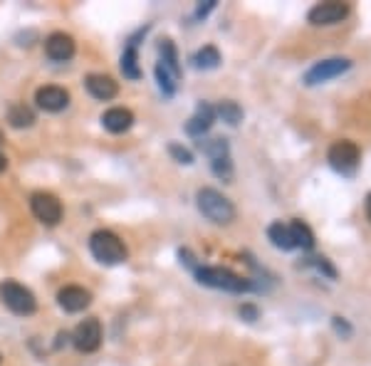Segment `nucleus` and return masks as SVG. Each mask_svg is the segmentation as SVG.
I'll use <instances>...</instances> for the list:
<instances>
[{"label": "nucleus", "instance_id": "obj_1", "mask_svg": "<svg viewBox=\"0 0 371 366\" xmlns=\"http://www.w3.org/2000/svg\"><path fill=\"white\" fill-rule=\"evenodd\" d=\"M196 206L203 213V218H208L216 225H228L235 220V206L228 196H223L216 188H201L196 193Z\"/></svg>", "mask_w": 371, "mask_h": 366}, {"label": "nucleus", "instance_id": "obj_2", "mask_svg": "<svg viewBox=\"0 0 371 366\" xmlns=\"http://www.w3.org/2000/svg\"><path fill=\"white\" fill-rule=\"evenodd\" d=\"M193 272H196V280L201 285H206V287H213V290H223V292H250L255 285L250 282L247 277H240V274H235L233 270H228V267H201L196 265L193 267Z\"/></svg>", "mask_w": 371, "mask_h": 366}, {"label": "nucleus", "instance_id": "obj_3", "mask_svg": "<svg viewBox=\"0 0 371 366\" xmlns=\"http://www.w3.org/2000/svg\"><path fill=\"white\" fill-rule=\"evenodd\" d=\"M89 252L94 255V260H99L102 265H119L129 257L127 245L122 243L119 235H114L112 230H94L89 235Z\"/></svg>", "mask_w": 371, "mask_h": 366}, {"label": "nucleus", "instance_id": "obj_4", "mask_svg": "<svg viewBox=\"0 0 371 366\" xmlns=\"http://www.w3.org/2000/svg\"><path fill=\"white\" fill-rule=\"evenodd\" d=\"M159 50H161V60L156 64V82H159V89L164 92V97H174L181 77L179 52H176V45L171 40L161 42Z\"/></svg>", "mask_w": 371, "mask_h": 366}, {"label": "nucleus", "instance_id": "obj_5", "mask_svg": "<svg viewBox=\"0 0 371 366\" xmlns=\"http://www.w3.org/2000/svg\"><path fill=\"white\" fill-rule=\"evenodd\" d=\"M0 302L8 307L13 315L30 317L37 310V300L25 285L15 282V280H5L0 282Z\"/></svg>", "mask_w": 371, "mask_h": 366}, {"label": "nucleus", "instance_id": "obj_6", "mask_svg": "<svg viewBox=\"0 0 371 366\" xmlns=\"http://www.w3.org/2000/svg\"><path fill=\"white\" fill-rule=\"evenodd\" d=\"M327 161H330V166L337 171V174L352 176L354 171L359 169L362 149H359L354 142H349V139H340V142H335L330 147V152H327Z\"/></svg>", "mask_w": 371, "mask_h": 366}, {"label": "nucleus", "instance_id": "obj_7", "mask_svg": "<svg viewBox=\"0 0 371 366\" xmlns=\"http://www.w3.org/2000/svg\"><path fill=\"white\" fill-rule=\"evenodd\" d=\"M201 149L211 159L213 174L225 183L233 181V159H230L228 139H208V142H201Z\"/></svg>", "mask_w": 371, "mask_h": 366}, {"label": "nucleus", "instance_id": "obj_8", "mask_svg": "<svg viewBox=\"0 0 371 366\" xmlns=\"http://www.w3.org/2000/svg\"><path fill=\"white\" fill-rule=\"evenodd\" d=\"M349 69H352V60H347V57H330V60L315 62L305 72V84L307 87H317V84H325L335 77H342Z\"/></svg>", "mask_w": 371, "mask_h": 366}, {"label": "nucleus", "instance_id": "obj_9", "mask_svg": "<svg viewBox=\"0 0 371 366\" xmlns=\"http://www.w3.org/2000/svg\"><path fill=\"white\" fill-rule=\"evenodd\" d=\"M30 211L35 215L40 223L45 225H57L62 220V203L57 196L52 193H45V191H37L30 196Z\"/></svg>", "mask_w": 371, "mask_h": 366}, {"label": "nucleus", "instance_id": "obj_10", "mask_svg": "<svg viewBox=\"0 0 371 366\" xmlns=\"http://www.w3.org/2000/svg\"><path fill=\"white\" fill-rule=\"evenodd\" d=\"M349 13H352L349 3H342V0H327V3H317L315 8L310 10L307 20L312 25H317V28H322V25L342 23Z\"/></svg>", "mask_w": 371, "mask_h": 366}, {"label": "nucleus", "instance_id": "obj_11", "mask_svg": "<svg viewBox=\"0 0 371 366\" xmlns=\"http://www.w3.org/2000/svg\"><path fill=\"white\" fill-rule=\"evenodd\" d=\"M72 344L84 354H92L102 347V325L97 317H89V320L79 322L77 330L72 335Z\"/></svg>", "mask_w": 371, "mask_h": 366}, {"label": "nucleus", "instance_id": "obj_12", "mask_svg": "<svg viewBox=\"0 0 371 366\" xmlns=\"http://www.w3.org/2000/svg\"><path fill=\"white\" fill-rule=\"evenodd\" d=\"M57 305H60L64 312H69V315H77V312L87 310V307L92 305V295L84 287L67 285V287H62L60 292H57Z\"/></svg>", "mask_w": 371, "mask_h": 366}, {"label": "nucleus", "instance_id": "obj_13", "mask_svg": "<svg viewBox=\"0 0 371 366\" xmlns=\"http://www.w3.org/2000/svg\"><path fill=\"white\" fill-rule=\"evenodd\" d=\"M45 55L52 62H69L74 57V40L67 32H52L45 40Z\"/></svg>", "mask_w": 371, "mask_h": 366}, {"label": "nucleus", "instance_id": "obj_14", "mask_svg": "<svg viewBox=\"0 0 371 366\" xmlns=\"http://www.w3.org/2000/svg\"><path fill=\"white\" fill-rule=\"evenodd\" d=\"M35 102H37V107H40V109L57 114V112H62L64 107L69 104V92L62 89V87H57V84H47V87L37 89Z\"/></svg>", "mask_w": 371, "mask_h": 366}, {"label": "nucleus", "instance_id": "obj_15", "mask_svg": "<svg viewBox=\"0 0 371 366\" xmlns=\"http://www.w3.org/2000/svg\"><path fill=\"white\" fill-rule=\"evenodd\" d=\"M213 122H216V107H211L208 102H201L193 112V117L186 122V134L191 137H203L211 132Z\"/></svg>", "mask_w": 371, "mask_h": 366}, {"label": "nucleus", "instance_id": "obj_16", "mask_svg": "<svg viewBox=\"0 0 371 366\" xmlns=\"http://www.w3.org/2000/svg\"><path fill=\"white\" fill-rule=\"evenodd\" d=\"M84 87H87L89 94L99 102H109L119 94V84H117L112 77H107V74H87Z\"/></svg>", "mask_w": 371, "mask_h": 366}, {"label": "nucleus", "instance_id": "obj_17", "mask_svg": "<svg viewBox=\"0 0 371 366\" xmlns=\"http://www.w3.org/2000/svg\"><path fill=\"white\" fill-rule=\"evenodd\" d=\"M102 124H104L107 132L124 134L132 129L134 114H132V109H127V107H112V109H107L104 114H102Z\"/></svg>", "mask_w": 371, "mask_h": 366}, {"label": "nucleus", "instance_id": "obj_18", "mask_svg": "<svg viewBox=\"0 0 371 366\" xmlns=\"http://www.w3.org/2000/svg\"><path fill=\"white\" fill-rule=\"evenodd\" d=\"M290 228V238H292V245L300 247V250H312L315 247V233L305 220H292L287 225Z\"/></svg>", "mask_w": 371, "mask_h": 366}, {"label": "nucleus", "instance_id": "obj_19", "mask_svg": "<svg viewBox=\"0 0 371 366\" xmlns=\"http://www.w3.org/2000/svg\"><path fill=\"white\" fill-rule=\"evenodd\" d=\"M122 72H124V77H129V79H139V77H142V67H139V55H137V42H134V40H129V45L124 47Z\"/></svg>", "mask_w": 371, "mask_h": 366}, {"label": "nucleus", "instance_id": "obj_20", "mask_svg": "<svg viewBox=\"0 0 371 366\" xmlns=\"http://www.w3.org/2000/svg\"><path fill=\"white\" fill-rule=\"evenodd\" d=\"M8 122L15 129H30L35 124V112L25 104H13L8 109Z\"/></svg>", "mask_w": 371, "mask_h": 366}, {"label": "nucleus", "instance_id": "obj_21", "mask_svg": "<svg viewBox=\"0 0 371 366\" xmlns=\"http://www.w3.org/2000/svg\"><path fill=\"white\" fill-rule=\"evenodd\" d=\"M267 238H270V243L277 247V250H295L292 245V238H290V228L282 223H272L270 228H267Z\"/></svg>", "mask_w": 371, "mask_h": 366}, {"label": "nucleus", "instance_id": "obj_22", "mask_svg": "<svg viewBox=\"0 0 371 366\" xmlns=\"http://www.w3.org/2000/svg\"><path fill=\"white\" fill-rule=\"evenodd\" d=\"M193 67L196 69H216L220 64V52L213 45H206L193 55Z\"/></svg>", "mask_w": 371, "mask_h": 366}, {"label": "nucleus", "instance_id": "obj_23", "mask_svg": "<svg viewBox=\"0 0 371 366\" xmlns=\"http://www.w3.org/2000/svg\"><path fill=\"white\" fill-rule=\"evenodd\" d=\"M216 114L223 119L225 124H230V127H238L240 122H243V109H240L238 102H220Z\"/></svg>", "mask_w": 371, "mask_h": 366}, {"label": "nucleus", "instance_id": "obj_24", "mask_svg": "<svg viewBox=\"0 0 371 366\" xmlns=\"http://www.w3.org/2000/svg\"><path fill=\"white\" fill-rule=\"evenodd\" d=\"M307 265H310V267H315V270L320 272V274H325L327 280H337V270H335V265H332V262L327 260V257H322V255L310 257Z\"/></svg>", "mask_w": 371, "mask_h": 366}, {"label": "nucleus", "instance_id": "obj_25", "mask_svg": "<svg viewBox=\"0 0 371 366\" xmlns=\"http://www.w3.org/2000/svg\"><path fill=\"white\" fill-rule=\"evenodd\" d=\"M169 154L174 156V159L179 161V164H186V166L193 164V154L188 152L186 147H181V144H171V147H169Z\"/></svg>", "mask_w": 371, "mask_h": 366}, {"label": "nucleus", "instance_id": "obj_26", "mask_svg": "<svg viewBox=\"0 0 371 366\" xmlns=\"http://www.w3.org/2000/svg\"><path fill=\"white\" fill-rule=\"evenodd\" d=\"M332 325H335L337 335H342L344 339L352 337V327H349V322L344 320V317H335V320H332Z\"/></svg>", "mask_w": 371, "mask_h": 366}, {"label": "nucleus", "instance_id": "obj_27", "mask_svg": "<svg viewBox=\"0 0 371 366\" xmlns=\"http://www.w3.org/2000/svg\"><path fill=\"white\" fill-rule=\"evenodd\" d=\"M213 8H216V0H206V5L201 3V5L196 8V18H206V15L211 13Z\"/></svg>", "mask_w": 371, "mask_h": 366}, {"label": "nucleus", "instance_id": "obj_28", "mask_svg": "<svg viewBox=\"0 0 371 366\" xmlns=\"http://www.w3.org/2000/svg\"><path fill=\"white\" fill-rule=\"evenodd\" d=\"M240 317H245L247 322H255L257 320V310L252 305H243L240 307Z\"/></svg>", "mask_w": 371, "mask_h": 366}, {"label": "nucleus", "instance_id": "obj_29", "mask_svg": "<svg viewBox=\"0 0 371 366\" xmlns=\"http://www.w3.org/2000/svg\"><path fill=\"white\" fill-rule=\"evenodd\" d=\"M5 169H8V159H5V156L0 154V174H3Z\"/></svg>", "mask_w": 371, "mask_h": 366}, {"label": "nucleus", "instance_id": "obj_30", "mask_svg": "<svg viewBox=\"0 0 371 366\" xmlns=\"http://www.w3.org/2000/svg\"><path fill=\"white\" fill-rule=\"evenodd\" d=\"M367 218L371 220V193L367 196Z\"/></svg>", "mask_w": 371, "mask_h": 366}, {"label": "nucleus", "instance_id": "obj_31", "mask_svg": "<svg viewBox=\"0 0 371 366\" xmlns=\"http://www.w3.org/2000/svg\"><path fill=\"white\" fill-rule=\"evenodd\" d=\"M0 144H3V132H0Z\"/></svg>", "mask_w": 371, "mask_h": 366}, {"label": "nucleus", "instance_id": "obj_32", "mask_svg": "<svg viewBox=\"0 0 371 366\" xmlns=\"http://www.w3.org/2000/svg\"><path fill=\"white\" fill-rule=\"evenodd\" d=\"M0 362H3V357H0Z\"/></svg>", "mask_w": 371, "mask_h": 366}]
</instances>
